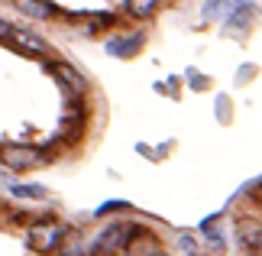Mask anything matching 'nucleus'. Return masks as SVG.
Wrapping results in <instances>:
<instances>
[{
	"label": "nucleus",
	"instance_id": "obj_1",
	"mask_svg": "<svg viewBox=\"0 0 262 256\" xmlns=\"http://www.w3.org/2000/svg\"><path fill=\"white\" fill-rule=\"evenodd\" d=\"M62 240H65V227H62V224H55V221L33 224L29 233H26L29 250H36V253H52V250L62 247Z\"/></svg>",
	"mask_w": 262,
	"mask_h": 256
},
{
	"label": "nucleus",
	"instance_id": "obj_2",
	"mask_svg": "<svg viewBox=\"0 0 262 256\" xmlns=\"http://www.w3.org/2000/svg\"><path fill=\"white\" fill-rule=\"evenodd\" d=\"M129 237H133V227L129 224H107L104 230L97 233V240L91 243V256H104V253H117V250H126Z\"/></svg>",
	"mask_w": 262,
	"mask_h": 256
},
{
	"label": "nucleus",
	"instance_id": "obj_3",
	"mask_svg": "<svg viewBox=\"0 0 262 256\" xmlns=\"http://www.w3.org/2000/svg\"><path fill=\"white\" fill-rule=\"evenodd\" d=\"M42 159H46L42 149L26 146V143H7V146H0V162H4L7 169H16V172L33 169V166H39Z\"/></svg>",
	"mask_w": 262,
	"mask_h": 256
},
{
	"label": "nucleus",
	"instance_id": "obj_4",
	"mask_svg": "<svg viewBox=\"0 0 262 256\" xmlns=\"http://www.w3.org/2000/svg\"><path fill=\"white\" fill-rule=\"evenodd\" d=\"M236 237L246 250H262V221H253V218H239L236 221Z\"/></svg>",
	"mask_w": 262,
	"mask_h": 256
},
{
	"label": "nucleus",
	"instance_id": "obj_5",
	"mask_svg": "<svg viewBox=\"0 0 262 256\" xmlns=\"http://www.w3.org/2000/svg\"><path fill=\"white\" fill-rule=\"evenodd\" d=\"M159 240L149 230H133V237L126 243V256H159Z\"/></svg>",
	"mask_w": 262,
	"mask_h": 256
},
{
	"label": "nucleus",
	"instance_id": "obj_6",
	"mask_svg": "<svg viewBox=\"0 0 262 256\" xmlns=\"http://www.w3.org/2000/svg\"><path fill=\"white\" fill-rule=\"evenodd\" d=\"M16 49H23V52H33V55H46V43L33 33H26V29H13V39H10Z\"/></svg>",
	"mask_w": 262,
	"mask_h": 256
},
{
	"label": "nucleus",
	"instance_id": "obj_7",
	"mask_svg": "<svg viewBox=\"0 0 262 256\" xmlns=\"http://www.w3.org/2000/svg\"><path fill=\"white\" fill-rule=\"evenodd\" d=\"M143 49V36L133 33V36H120V43H107V52H114V55H133Z\"/></svg>",
	"mask_w": 262,
	"mask_h": 256
},
{
	"label": "nucleus",
	"instance_id": "obj_8",
	"mask_svg": "<svg viewBox=\"0 0 262 256\" xmlns=\"http://www.w3.org/2000/svg\"><path fill=\"white\" fill-rule=\"evenodd\" d=\"M52 71L58 75V81H65V85L75 91V94H81V91H84V81H81V75H75V71L68 68V65H52Z\"/></svg>",
	"mask_w": 262,
	"mask_h": 256
},
{
	"label": "nucleus",
	"instance_id": "obj_9",
	"mask_svg": "<svg viewBox=\"0 0 262 256\" xmlns=\"http://www.w3.org/2000/svg\"><path fill=\"white\" fill-rule=\"evenodd\" d=\"M13 7H16V10H23V13H29V16H39V19L55 13V7H52V4H33V0H16Z\"/></svg>",
	"mask_w": 262,
	"mask_h": 256
},
{
	"label": "nucleus",
	"instance_id": "obj_10",
	"mask_svg": "<svg viewBox=\"0 0 262 256\" xmlns=\"http://www.w3.org/2000/svg\"><path fill=\"white\" fill-rule=\"evenodd\" d=\"M10 194H16V198H46V188L42 185H10Z\"/></svg>",
	"mask_w": 262,
	"mask_h": 256
},
{
	"label": "nucleus",
	"instance_id": "obj_11",
	"mask_svg": "<svg viewBox=\"0 0 262 256\" xmlns=\"http://www.w3.org/2000/svg\"><path fill=\"white\" fill-rule=\"evenodd\" d=\"M126 10H129L133 16H152V13H156V4H152V0H129Z\"/></svg>",
	"mask_w": 262,
	"mask_h": 256
},
{
	"label": "nucleus",
	"instance_id": "obj_12",
	"mask_svg": "<svg viewBox=\"0 0 262 256\" xmlns=\"http://www.w3.org/2000/svg\"><path fill=\"white\" fill-rule=\"evenodd\" d=\"M204 233H207V237L217 243V247H220V243H224V237H220V221H217V218H210V221L204 224Z\"/></svg>",
	"mask_w": 262,
	"mask_h": 256
},
{
	"label": "nucleus",
	"instance_id": "obj_13",
	"mask_svg": "<svg viewBox=\"0 0 262 256\" xmlns=\"http://www.w3.org/2000/svg\"><path fill=\"white\" fill-rule=\"evenodd\" d=\"M13 29H16V26H10L7 19L0 16V39H13Z\"/></svg>",
	"mask_w": 262,
	"mask_h": 256
},
{
	"label": "nucleus",
	"instance_id": "obj_14",
	"mask_svg": "<svg viewBox=\"0 0 262 256\" xmlns=\"http://www.w3.org/2000/svg\"><path fill=\"white\" fill-rule=\"evenodd\" d=\"M181 247H185L188 253H194V237H188V233H185V237H181Z\"/></svg>",
	"mask_w": 262,
	"mask_h": 256
},
{
	"label": "nucleus",
	"instance_id": "obj_15",
	"mask_svg": "<svg viewBox=\"0 0 262 256\" xmlns=\"http://www.w3.org/2000/svg\"><path fill=\"white\" fill-rule=\"evenodd\" d=\"M256 201H259V204H262V185H259V191H256Z\"/></svg>",
	"mask_w": 262,
	"mask_h": 256
},
{
	"label": "nucleus",
	"instance_id": "obj_16",
	"mask_svg": "<svg viewBox=\"0 0 262 256\" xmlns=\"http://www.w3.org/2000/svg\"><path fill=\"white\" fill-rule=\"evenodd\" d=\"M159 256H165V253H159Z\"/></svg>",
	"mask_w": 262,
	"mask_h": 256
}]
</instances>
